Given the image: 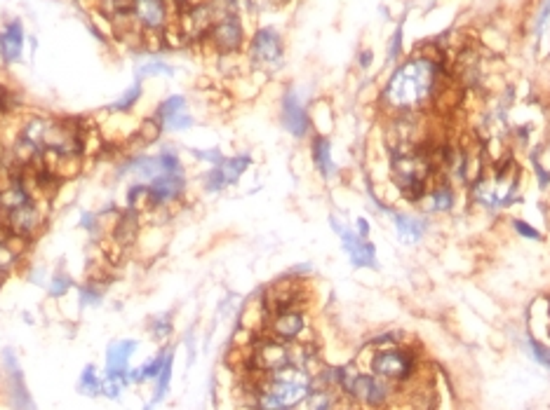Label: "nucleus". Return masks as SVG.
<instances>
[{
    "instance_id": "obj_37",
    "label": "nucleus",
    "mask_w": 550,
    "mask_h": 410,
    "mask_svg": "<svg viewBox=\"0 0 550 410\" xmlns=\"http://www.w3.org/2000/svg\"><path fill=\"white\" fill-rule=\"evenodd\" d=\"M400 50H402V29H397L395 36H393V41H390V50H388V54H390L393 61H397V59H400Z\"/></svg>"
},
{
    "instance_id": "obj_40",
    "label": "nucleus",
    "mask_w": 550,
    "mask_h": 410,
    "mask_svg": "<svg viewBox=\"0 0 550 410\" xmlns=\"http://www.w3.org/2000/svg\"><path fill=\"white\" fill-rule=\"evenodd\" d=\"M358 64L362 66V68H369V66H372V52H369V50H362V52H360Z\"/></svg>"
},
{
    "instance_id": "obj_26",
    "label": "nucleus",
    "mask_w": 550,
    "mask_h": 410,
    "mask_svg": "<svg viewBox=\"0 0 550 410\" xmlns=\"http://www.w3.org/2000/svg\"><path fill=\"white\" fill-rule=\"evenodd\" d=\"M146 197H148V188L146 183H139V181H132L127 185L125 190V207L127 209H134V211H146Z\"/></svg>"
},
{
    "instance_id": "obj_21",
    "label": "nucleus",
    "mask_w": 550,
    "mask_h": 410,
    "mask_svg": "<svg viewBox=\"0 0 550 410\" xmlns=\"http://www.w3.org/2000/svg\"><path fill=\"white\" fill-rule=\"evenodd\" d=\"M101 389H104V378L97 373L94 363H87L83 368L80 378H78V392L83 396H99Z\"/></svg>"
},
{
    "instance_id": "obj_1",
    "label": "nucleus",
    "mask_w": 550,
    "mask_h": 410,
    "mask_svg": "<svg viewBox=\"0 0 550 410\" xmlns=\"http://www.w3.org/2000/svg\"><path fill=\"white\" fill-rule=\"evenodd\" d=\"M437 73H440V66L425 57H414L400 64L383 87V103L402 113L421 108L425 101L435 96L437 80H440Z\"/></svg>"
},
{
    "instance_id": "obj_30",
    "label": "nucleus",
    "mask_w": 550,
    "mask_h": 410,
    "mask_svg": "<svg viewBox=\"0 0 550 410\" xmlns=\"http://www.w3.org/2000/svg\"><path fill=\"white\" fill-rule=\"evenodd\" d=\"M148 330H150V335H153V340H158V342H165L169 340V335H172V316L169 314H160V316H153L148 323Z\"/></svg>"
},
{
    "instance_id": "obj_7",
    "label": "nucleus",
    "mask_w": 550,
    "mask_h": 410,
    "mask_svg": "<svg viewBox=\"0 0 550 410\" xmlns=\"http://www.w3.org/2000/svg\"><path fill=\"white\" fill-rule=\"evenodd\" d=\"M247 52H250V61L257 66V68L275 71L280 64H283V57H285L283 36H280L275 29H271V26L257 29L254 36L250 38Z\"/></svg>"
},
{
    "instance_id": "obj_32",
    "label": "nucleus",
    "mask_w": 550,
    "mask_h": 410,
    "mask_svg": "<svg viewBox=\"0 0 550 410\" xmlns=\"http://www.w3.org/2000/svg\"><path fill=\"white\" fill-rule=\"evenodd\" d=\"M224 188H228V183L224 178V171L219 167H212L205 176H202V190H205V193H219V190H224Z\"/></svg>"
},
{
    "instance_id": "obj_42",
    "label": "nucleus",
    "mask_w": 550,
    "mask_h": 410,
    "mask_svg": "<svg viewBox=\"0 0 550 410\" xmlns=\"http://www.w3.org/2000/svg\"><path fill=\"white\" fill-rule=\"evenodd\" d=\"M548 335H550V328H548Z\"/></svg>"
},
{
    "instance_id": "obj_29",
    "label": "nucleus",
    "mask_w": 550,
    "mask_h": 410,
    "mask_svg": "<svg viewBox=\"0 0 550 410\" xmlns=\"http://www.w3.org/2000/svg\"><path fill=\"white\" fill-rule=\"evenodd\" d=\"M104 298V288L97 281H87L78 288V300H80V307H97Z\"/></svg>"
},
{
    "instance_id": "obj_20",
    "label": "nucleus",
    "mask_w": 550,
    "mask_h": 410,
    "mask_svg": "<svg viewBox=\"0 0 550 410\" xmlns=\"http://www.w3.org/2000/svg\"><path fill=\"white\" fill-rule=\"evenodd\" d=\"M217 167L224 171L226 183L235 185L242 178V174L252 167V157L250 155H233V157H226V160L221 164H217Z\"/></svg>"
},
{
    "instance_id": "obj_19",
    "label": "nucleus",
    "mask_w": 550,
    "mask_h": 410,
    "mask_svg": "<svg viewBox=\"0 0 550 410\" xmlns=\"http://www.w3.org/2000/svg\"><path fill=\"white\" fill-rule=\"evenodd\" d=\"M141 96H143V85H141V80H134L125 91H122L120 96L115 98L113 103L106 105V110H108V113L127 115V113H132V110L136 108V103L141 101Z\"/></svg>"
},
{
    "instance_id": "obj_31",
    "label": "nucleus",
    "mask_w": 550,
    "mask_h": 410,
    "mask_svg": "<svg viewBox=\"0 0 550 410\" xmlns=\"http://www.w3.org/2000/svg\"><path fill=\"white\" fill-rule=\"evenodd\" d=\"M78 226H80V230H85V233L92 235V237H101V233H104L101 216L97 214V211H83Z\"/></svg>"
},
{
    "instance_id": "obj_38",
    "label": "nucleus",
    "mask_w": 550,
    "mask_h": 410,
    "mask_svg": "<svg viewBox=\"0 0 550 410\" xmlns=\"http://www.w3.org/2000/svg\"><path fill=\"white\" fill-rule=\"evenodd\" d=\"M169 3V8L174 10V19L181 15V12H186L188 8H191V5H195L198 3V0H167Z\"/></svg>"
},
{
    "instance_id": "obj_35",
    "label": "nucleus",
    "mask_w": 550,
    "mask_h": 410,
    "mask_svg": "<svg viewBox=\"0 0 550 410\" xmlns=\"http://www.w3.org/2000/svg\"><path fill=\"white\" fill-rule=\"evenodd\" d=\"M510 226H513V230L517 235L525 237V240H534V242L543 240V235L539 233V230H536L534 226H529L527 221H522V218H513V223H510Z\"/></svg>"
},
{
    "instance_id": "obj_22",
    "label": "nucleus",
    "mask_w": 550,
    "mask_h": 410,
    "mask_svg": "<svg viewBox=\"0 0 550 410\" xmlns=\"http://www.w3.org/2000/svg\"><path fill=\"white\" fill-rule=\"evenodd\" d=\"M186 96H181V94H172V96H167V98H162V101L158 103V108H155V113L153 117L158 120L160 124H165L169 117H174V115H179L186 110Z\"/></svg>"
},
{
    "instance_id": "obj_10",
    "label": "nucleus",
    "mask_w": 550,
    "mask_h": 410,
    "mask_svg": "<svg viewBox=\"0 0 550 410\" xmlns=\"http://www.w3.org/2000/svg\"><path fill=\"white\" fill-rule=\"evenodd\" d=\"M306 326H309V316L301 307L275 309V312L268 314L266 321L268 335L280 342H287V345L301 340V335L306 333Z\"/></svg>"
},
{
    "instance_id": "obj_5",
    "label": "nucleus",
    "mask_w": 550,
    "mask_h": 410,
    "mask_svg": "<svg viewBox=\"0 0 550 410\" xmlns=\"http://www.w3.org/2000/svg\"><path fill=\"white\" fill-rule=\"evenodd\" d=\"M12 237L22 240L24 244H31L38 240V235L43 233L48 226V200H34L26 202L24 207L12 209L8 214H3V223H0Z\"/></svg>"
},
{
    "instance_id": "obj_4",
    "label": "nucleus",
    "mask_w": 550,
    "mask_h": 410,
    "mask_svg": "<svg viewBox=\"0 0 550 410\" xmlns=\"http://www.w3.org/2000/svg\"><path fill=\"white\" fill-rule=\"evenodd\" d=\"M414 370H416L414 352L400 345L376 349L369 359V373L386 382H393V385L407 382L414 375Z\"/></svg>"
},
{
    "instance_id": "obj_12",
    "label": "nucleus",
    "mask_w": 550,
    "mask_h": 410,
    "mask_svg": "<svg viewBox=\"0 0 550 410\" xmlns=\"http://www.w3.org/2000/svg\"><path fill=\"white\" fill-rule=\"evenodd\" d=\"M139 349L136 340H115L106 347V368H104V378L106 380H120L122 385L127 382V370H129V359Z\"/></svg>"
},
{
    "instance_id": "obj_15",
    "label": "nucleus",
    "mask_w": 550,
    "mask_h": 410,
    "mask_svg": "<svg viewBox=\"0 0 550 410\" xmlns=\"http://www.w3.org/2000/svg\"><path fill=\"white\" fill-rule=\"evenodd\" d=\"M341 247L346 254L351 256V263L355 268H376V251L374 244L369 240H360L358 233H353L348 228H341Z\"/></svg>"
},
{
    "instance_id": "obj_41",
    "label": "nucleus",
    "mask_w": 550,
    "mask_h": 410,
    "mask_svg": "<svg viewBox=\"0 0 550 410\" xmlns=\"http://www.w3.org/2000/svg\"><path fill=\"white\" fill-rule=\"evenodd\" d=\"M548 12H550V0H548V3H546V5H543V10H541V15H539V22H536V26H539V29H541V26H543V22H546Z\"/></svg>"
},
{
    "instance_id": "obj_18",
    "label": "nucleus",
    "mask_w": 550,
    "mask_h": 410,
    "mask_svg": "<svg viewBox=\"0 0 550 410\" xmlns=\"http://www.w3.org/2000/svg\"><path fill=\"white\" fill-rule=\"evenodd\" d=\"M421 202L430 211H435V214H444V211L454 209L456 195H454V190H451L449 185H435V188H430L428 193H425V197Z\"/></svg>"
},
{
    "instance_id": "obj_24",
    "label": "nucleus",
    "mask_w": 550,
    "mask_h": 410,
    "mask_svg": "<svg viewBox=\"0 0 550 410\" xmlns=\"http://www.w3.org/2000/svg\"><path fill=\"white\" fill-rule=\"evenodd\" d=\"M172 368H174V349H169L165 366H162L160 375H158V378H155L153 401H150V406H155V403H160L162 399H165V394L169 392V385H172Z\"/></svg>"
},
{
    "instance_id": "obj_16",
    "label": "nucleus",
    "mask_w": 550,
    "mask_h": 410,
    "mask_svg": "<svg viewBox=\"0 0 550 410\" xmlns=\"http://www.w3.org/2000/svg\"><path fill=\"white\" fill-rule=\"evenodd\" d=\"M311 160L316 164L318 174L323 178H332L337 174V164L332 160V143L325 134H316L311 141Z\"/></svg>"
},
{
    "instance_id": "obj_28",
    "label": "nucleus",
    "mask_w": 550,
    "mask_h": 410,
    "mask_svg": "<svg viewBox=\"0 0 550 410\" xmlns=\"http://www.w3.org/2000/svg\"><path fill=\"white\" fill-rule=\"evenodd\" d=\"M304 403L309 410H334L337 399H334L332 389H311V394L306 396Z\"/></svg>"
},
{
    "instance_id": "obj_33",
    "label": "nucleus",
    "mask_w": 550,
    "mask_h": 410,
    "mask_svg": "<svg viewBox=\"0 0 550 410\" xmlns=\"http://www.w3.org/2000/svg\"><path fill=\"white\" fill-rule=\"evenodd\" d=\"M188 153H191L195 160L207 162V164H212V167H217V164L226 160V155L221 153L219 148H188Z\"/></svg>"
},
{
    "instance_id": "obj_23",
    "label": "nucleus",
    "mask_w": 550,
    "mask_h": 410,
    "mask_svg": "<svg viewBox=\"0 0 550 410\" xmlns=\"http://www.w3.org/2000/svg\"><path fill=\"white\" fill-rule=\"evenodd\" d=\"M393 218H395V223H397V233H400V237H404V240L418 242V240H421V237L425 235V223L418 221L416 216L393 214Z\"/></svg>"
},
{
    "instance_id": "obj_3",
    "label": "nucleus",
    "mask_w": 550,
    "mask_h": 410,
    "mask_svg": "<svg viewBox=\"0 0 550 410\" xmlns=\"http://www.w3.org/2000/svg\"><path fill=\"white\" fill-rule=\"evenodd\" d=\"M129 24L136 38H167L174 29V10L167 0H129Z\"/></svg>"
},
{
    "instance_id": "obj_8",
    "label": "nucleus",
    "mask_w": 550,
    "mask_h": 410,
    "mask_svg": "<svg viewBox=\"0 0 550 410\" xmlns=\"http://www.w3.org/2000/svg\"><path fill=\"white\" fill-rule=\"evenodd\" d=\"M205 41L217 54H238L247 43V33L238 15H224L209 26Z\"/></svg>"
},
{
    "instance_id": "obj_13",
    "label": "nucleus",
    "mask_w": 550,
    "mask_h": 410,
    "mask_svg": "<svg viewBox=\"0 0 550 410\" xmlns=\"http://www.w3.org/2000/svg\"><path fill=\"white\" fill-rule=\"evenodd\" d=\"M24 45H26L24 22L19 17L8 19V22L0 26V59H3V64L15 66L22 61Z\"/></svg>"
},
{
    "instance_id": "obj_11",
    "label": "nucleus",
    "mask_w": 550,
    "mask_h": 410,
    "mask_svg": "<svg viewBox=\"0 0 550 410\" xmlns=\"http://www.w3.org/2000/svg\"><path fill=\"white\" fill-rule=\"evenodd\" d=\"M280 120H283V127L290 131L294 138L309 136L311 117L297 89H287L283 94V101H280Z\"/></svg>"
},
{
    "instance_id": "obj_2",
    "label": "nucleus",
    "mask_w": 550,
    "mask_h": 410,
    "mask_svg": "<svg viewBox=\"0 0 550 410\" xmlns=\"http://www.w3.org/2000/svg\"><path fill=\"white\" fill-rule=\"evenodd\" d=\"M339 392H344L355 406L369 410H386L390 406V401L395 399L393 382H386L372 373H360V370L351 368H341Z\"/></svg>"
},
{
    "instance_id": "obj_9",
    "label": "nucleus",
    "mask_w": 550,
    "mask_h": 410,
    "mask_svg": "<svg viewBox=\"0 0 550 410\" xmlns=\"http://www.w3.org/2000/svg\"><path fill=\"white\" fill-rule=\"evenodd\" d=\"M146 188H148L146 211H160L174 207V204H179L186 197L188 181L186 174H167V171H162L153 181L146 183Z\"/></svg>"
},
{
    "instance_id": "obj_14",
    "label": "nucleus",
    "mask_w": 550,
    "mask_h": 410,
    "mask_svg": "<svg viewBox=\"0 0 550 410\" xmlns=\"http://www.w3.org/2000/svg\"><path fill=\"white\" fill-rule=\"evenodd\" d=\"M141 211L127 209L122 207L118 211V216L113 218V226H111V240L118 247H132V244L139 242V233H141Z\"/></svg>"
},
{
    "instance_id": "obj_34",
    "label": "nucleus",
    "mask_w": 550,
    "mask_h": 410,
    "mask_svg": "<svg viewBox=\"0 0 550 410\" xmlns=\"http://www.w3.org/2000/svg\"><path fill=\"white\" fill-rule=\"evenodd\" d=\"M193 124H195L193 115L188 113V110H183V113L169 117V120L162 124V129H167V131H186V129H191Z\"/></svg>"
},
{
    "instance_id": "obj_17",
    "label": "nucleus",
    "mask_w": 550,
    "mask_h": 410,
    "mask_svg": "<svg viewBox=\"0 0 550 410\" xmlns=\"http://www.w3.org/2000/svg\"><path fill=\"white\" fill-rule=\"evenodd\" d=\"M167 354H169V349L162 347L160 352L155 354L153 359H148L143 366L134 368V370H127V382H129V385H143V382L158 378L162 366H165V361H167Z\"/></svg>"
},
{
    "instance_id": "obj_27",
    "label": "nucleus",
    "mask_w": 550,
    "mask_h": 410,
    "mask_svg": "<svg viewBox=\"0 0 550 410\" xmlns=\"http://www.w3.org/2000/svg\"><path fill=\"white\" fill-rule=\"evenodd\" d=\"M73 286H76L73 277H71L66 270L59 268V270H55V274L50 277L48 293H50V298H64Z\"/></svg>"
},
{
    "instance_id": "obj_25",
    "label": "nucleus",
    "mask_w": 550,
    "mask_h": 410,
    "mask_svg": "<svg viewBox=\"0 0 550 410\" xmlns=\"http://www.w3.org/2000/svg\"><path fill=\"white\" fill-rule=\"evenodd\" d=\"M158 75H174V66L162 61V59H148L136 66V80H143V78H158Z\"/></svg>"
},
{
    "instance_id": "obj_6",
    "label": "nucleus",
    "mask_w": 550,
    "mask_h": 410,
    "mask_svg": "<svg viewBox=\"0 0 550 410\" xmlns=\"http://www.w3.org/2000/svg\"><path fill=\"white\" fill-rule=\"evenodd\" d=\"M3 373H5V399L12 410H38L34 396L26 387L24 370L12 347L3 349Z\"/></svg>"
},
{
    "instance_id": "obj_39",
    "label": "nucleus",
    "mask_w": 550,
    "mask_h": 410,
    "mask_svg": "<svg viewBox=\"0 0 550 410\" xmlns=\"http://www.w3.org/2000/svg\"><path fill=\"white\" fill-rule=\"evenodd\" d=\"M355 223H358V230H355L358 237H360V240H367V237H369V223H367V218L360 216Z\"/></svg>"
},
{
    "instance_id": "obj_36",
    "label": "nucleus",
    "mask_w": 550,
    "mask_h": 410,
    "mask_svg": "<svg viewBox=\"0 0 550 410\" xmlns=\"http://www.w3.org/2000/svg\"><path fill=\"white\" fill-rule=\"evenodd\" d=\"M529 347H532L534 359L539 363H543V366L550 368V347H546L543 342H539L536 338H529Z\"/></svg>"
}]
</instances>
